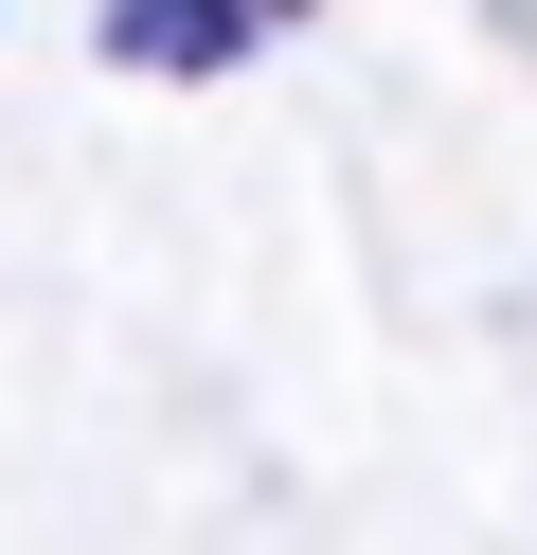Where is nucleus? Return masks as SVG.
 I'll use <instances>...</instances> for the list:
<instances>
[{
  "label": "nucleus",
  "instance_id": "f257e3e1",
  "mask_svg": "<svg viewBox=\"0 0 537 555\" xmlns=\"http://www.w3.org/2000/svg\"><path fill=\"white\" fill-rule=\"evenodd\" d=\"M107 54H126V73H233L251 0H107Z\"/></svg>",
  "mask_w": 537,
  "mask_h": 555
},
{
  "label": "nucleus",
  "instance_id": "f03ea898",
  "mask_svg": "<svg viewBox=\"0 0 537 555\" xmlns=\"http://www.w3.org/2000/svg\"><path fill=\"white\" fill-rule=\"evenodd\" d=\"M251 18H269V0H251Z\"/></svg>",
  "mask_w": 537,
  "mask_h": 555
}]
</instances>
